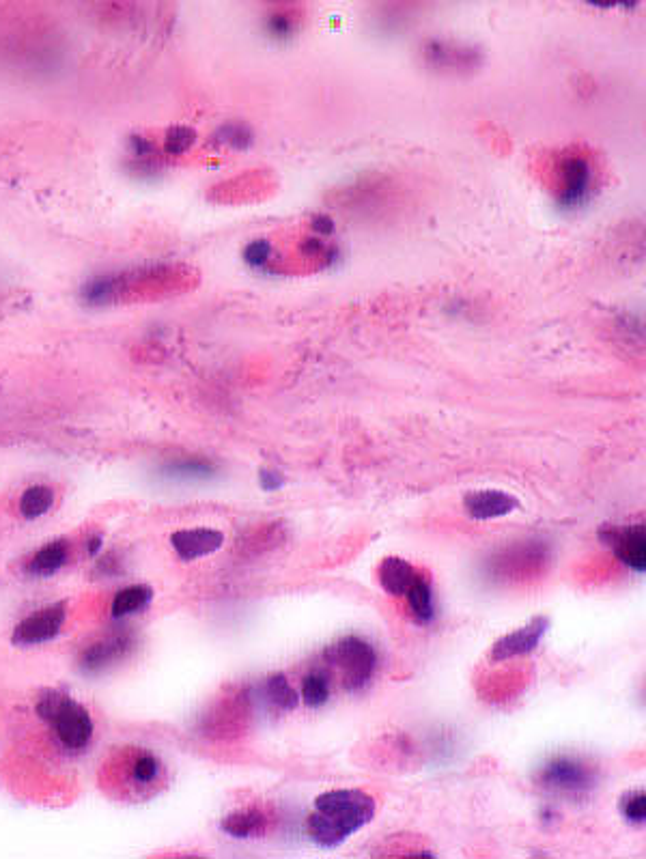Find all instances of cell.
<instances>
[{"instance_id":"24","label":"cell","mask_w":646,"mask_h":859,"mask_svg":"<svg viewBox=\"0 0 646 859\" xmlns=\"http://www.w3.org/2000/svg\"><path fill=\"white\" fill-rule=\"evenodd\" d=\"M302 698L308 707H321L330 698V687L328 681L321 674H308L302 683Z\"/></svg>"},{"instance_id":"17","label":"cell","mask_w":646,"mask_h":859,"mask_svg":"<svg viewBox=\"0 0 646 859\" xmlns=\"http://www.w3.org/2000/svg\"><path fill=\"white\" fill-rule=\"evenodd\" d=\"M162 776V765L156 754L147 750H134L128 763V780L136 788H149Z\"/></svg>"},{"instance_id":"11","label":"cell","mask_w":646,"mask_h":859,"mask_svg":"<svg viewBox=\"0 0 646 859\" xmlns=\"http://www.w3.org/2000/svg\"><path fill=\"white\" fill-rule=\"evenodd\" d=\"M130 649L132 636H128V633H117V636L91 644L89 649L80 655V668L84 672H102L112 664H117L125 653H130Z\"/></svg>"},{"instance_id":"7","label":"cell","mask_w":646,"mask_h":859,"mask_svg":"<svg viewBox=\"0 0 646 859\" xmlns=\"http://www.w3.org/2000/svg\"><path fill=\"white\" fill-rule=\"evenodd\" d=\"M423 56L431 67H438L442 72H468L481 65L479 50L446 39H427L423 44Z\"/></svg>"},{"instance_id":"20","label":"cell","mask_w":646,"mask_h":859,"mask_svg":"<svg viewBox=\"0 0 646 859\" xmlns=\"http://www.w3.org/2000/svg\"><path fill=\"white\" fill-rule=\"evenodd\" d=\"M407 601L418 623H431L433 621V595H431V584L425 580L423 575H416L414 582L407 590Z\"/></svg>"},{"instance_id":"3","label":"cell","mask_w":646,"mask_h":859,"mask_svg":"<svg viewBox=\"0 0 646 859\" xmlns=\"http://www.w3.org/2000/svg\"><path fill=\"white\" fill-rule=\"evenodd\" d=\"M323 659L343 672V683L349 692L367 687L377 666V653L373 646L356 636H347L330 644L323 651Z\"/></svg>"},{"instance_id":"14","label":"cell","mask_w":646,"mask_h":859,"mask_svg":"<svg viewBox=\"0 0 646 859\" xmlns=\"http://www.w3.org/2000/svg\"><path fill=\"white\" fill-rule=\"evenodd\" d=\"M268 819L259 810H240L222 821V829L233 838H261L268 832Z\"/></svg>"},{"instance_id":"26","label":"cell","mask_w":646,"mask_h":859,"mask_svg":"<svg viewBox=\"0 0 646 859\" xmlns=\"http://www.w3.org/2000/svg\"><path fill=\"white\" fill-rule=\"evenodd\" d=\"M196 134L188 128H173L171 132L166 134L164 140V151L168 156H179V153H186L192 145H194Z\"/></svg>"},{"instance_id":"6","label":"cell","mask_w":646,"mask_h":859,"mask_svg":"<svg viewBox=\"0 0 646 859\" xmlns=\"http://www.w3.org/2000/svg\"><path fill=\"white\" fill-rule=\"evenodd\" d=\"M65 618H67L65 603H54V605H48V608H41L33 614H28L16 627V631H13V642L20 646H33V644H44L48 640H54L63 629Z\"/></svg>"},{"instance_id":"25","label":"cell","mask_w":646,"mask_h":859,"mask_svg":"<svg viewBox=\"0 0 646 859\" xmlns=\"http://www.w3.org/2000/svg\"><path fill=\"white\" fill-rule=\"evenodd\" d=\"M621 812L629 823L642 825L646 821V795L644 791H634L623 797Z\"/></svg>"},{"instance_id":"1","label":"cell","mask_w":646,"mask_h":859,"mask_svg":"<svg viewBox=\"0 0 646 859\" xmlns=\"http://www.w3.org/2000/svg\"><path fill=\"white\" fill-rule=\"evenodd\" d=\"M375 801L358 788H339L315 799V812L308 816L306 834L319 847H336L360 827L373 821Z\"/></svg>"},{"instance_id":"23","label":"cell","mask_w":646,"mask_h":859,"mask_svg":"<svg viewBox=\"0 0 646 859\" xmlns=\"http://www.w3.org/2000/svg\"><path fill=\"white\" fill-rule=\"evenodd\" d=\"M166 472L171 476H181V478H209L216 472V468L205 459L190 457V459H179V461L168 463Z\"/></svg>"},{"instance_id":"13","label":"cell","mask_w":646,"mask_h":859,"mask_svg":"<svg viewBox=\"0 0 646 859\" xmlns=\"http://www.w3.org/2000/svg\"><path fill=\"white\" fill-rule=\"evenodd\" d=\"M414 577H416L414 567L403 558L392 556V558L382 560V565H379V584H382L386 593L395 595V597L407 595V590H410Z\"/></svg>"},{"instance_id":"10","label":"cell","mask_w":646,"mask_h":859,"mask_svg":"<svg viewBox=\"0 0 646 859\" xmlns=\"http://www.w3.org/2000/svg\"><path fill=\"white\" fill-rule=\"evenodd\" d=\"M171 543L181 560H199L218 552L224 543V534L214 528H190L175 532Z\"/></svg>"},{"instance_id":"19","label":"cell","mask_w":646,"mask_h":859,"mask_svg":"<svg viewBox=\"0 0 646 859\" xmlns=\"http://www.w3.org/2000/svg\"><path fill=\"white\" fill-rule=\"evenodd\" d=\"M302 24V9L293 5H278L272 13H268V31L276 39L293 37L300 31Z\"/></svg>"},{"instance_id":"21","label":"cell","mask_w":646,"mask_h":859,"mask_svg":"<svg viewBox=\"0 0 646 859\" xmlns=\"http://www.w3.org/2000/svg\"><path fill=\"white\" fill-rule=\"evenodd\" d=\"M54 504V491L46 485H33L28 487L20 496V513L26 519H37L46 515Z\"/></svg>"},{"instance_id":"28","label":"cell","mask_w":646,"mask_h":859,"mask_svg":"<svg viewBox=\"0 0 646 859\" xmlns=\"http://www.w3.org/2000/svg\"><path fill=\"white\" fill-rule=\"evenodd\" d=\"M261 485L265 489H276V487L283 485V476L276 474V472H270V470H263L261 472Z\"/></svg>"},{"instance_id":"15","label":"cell","mask_w":646,"mask_h":859,"mask_svg":"<svg viewBox=\"0 0 646 859\" xmlns=\"http://www.w3.org/2000/svg\"><path fill=\"white\" fill-rule=\"evenodd\" d=\"M220 188H222V199L224 196H229L231 192H237L240 196H237L235 201H257L263 194H270L274 190V179L268 173L255 171L250 175L237 177L229 183H222Z\"/></svg>"},{"instance_id":"18","label":"cell","mask_w":646,"mask_h":859,"mask_svg":"<svg viewBox=\"0 0 646 859\" xmlns=\"http://www.w3.org/2000/svg\"><path fill=\"white\" fill-rule=\"evenodd\" d=\"M153 599V590L149 586H130L123 588L121 593L112 599V610L110 614L115 618H125L138 614L149 608V603Z\"/></svg>"},{"instance_id":"12","label":"cell","mask_w":646,"mask_h":859,"mask_svg":"<svg viewBox=\"0 0 646 859\" xmlns=\"http://www.w3.org/2000/svg\"><path fill=\"white\" fill-rule=\"evenodd\" d=\"M517 509V498L498 489L472 491L466 496V511L472 519H496Z\"/></svg>"},{"instance_id":"16","label":"cell","mask_w":646,"mask_h":859,"mask_svg":"<svg viewBox=\"0 0 646 859\" xmlns=\"http://www.w3.org/2000/svg\"><path fill=\"white\" fill-rule=\"evenodd\" d=\"M69 558V545L67 541H52L44 545L39 552L28 562V573L35 577H50L56 571H61Z\"/></svg>"},{"instance_id":"29","label":"cell","mask_w":646,"mask_h":859,"mask_svg":"<svg viewBox=\"0 0 646 859\" xmlns=\"http://www.w3.org/2000/svg\"><path fill=\"white\" fill-rule=\"evenodd\" d=\"M100 552H102V539L97 537V539H93V541L89 543V554H91V556H97Z\"/></svg>"},{"instance_id":"8","label":"cell","mask_w":646,"mask_h":859,"mask_svg":"<svg viewBox=\"0 0 646 859\" xmlns=\"http://www.w3.org/2000/svg\"><path fill=\"white\" fill-rule=\"evenodd\" d=\"M541 780L545 786L558 788L565 793H586L595 786V773L588 769L580 760L573 758H556L547 763L541 771Z\"/></svg>"},{"instance_id":"9","label":"cell","mask_w":646,"mask_h":859,"mask_svg":"<svg viewBox=\"0 0 646 859\" xmlns=\"http://www.w3.org/2000/svg\"><path fill=\"white\" fill-rule=\"evenodd\" d=\"M547 629H550V621H547L545 616L532 618L526 627L507 633V636L500 638L494 646H491V653H489L491 661H507L513 657L532 653L539 646Z\"/></svg>"},{"instance_id":"27","label":"cell","mask_w":646,"mask_h":859,"mask_svg":"<svg viewBox=\"0 0 646 859\" xmlns=\"http://www.w3.org/2000/svg\"><path fill=\"white\" fill-rule=\"evenodd\" d=\"M218 140L222 145H231V147L240 149V147H246L250 143L252 134L242 123H229V125H224V128H220Z\"/></svg>"},{"instance_id":"4","label":"cell","mask_w":646,"mask_h":859,"mask_svg":"<svg viewBox=\"0 0 646 859\" xmlns=\"http://www.w3.org/2000/svg\"><path fill=\"white\" fill-rule=\"evenodd\" d=\"M552 179H554V192L558 201L573 207L586 201L588 192L593 188L595 171L593 164L584 153L567 151L563 156L556 158V164L552 168Z\"/></svg>"},{"instance_id":"5","label":"cell","mask_w":646,"mask_h":859,"mask_svg":"<svg viewBox=\"0 0 646 859\" xmlns=\"http://www.w3.org/2000/svg\"><path fill=\"white\" fill-rule=\"evenodd\" d=\"M601 541L606 543L614 556L629 569H646V530L644 526H606L599 530Z\"/></svg>"},{"instance_id":"22","label":"cell","mask_w":646,"mask_h":859,"mask_svg":"<svg viewBox=\"0 0 646 859\" xmlns=\"http://www.w3.org/2000/svg\"><path fill=\"white\" fill-rule=\"evenodd\" d=\"M265 692H268V698L276 707L291 711L298 707V694L296 689H293L287 681L285 674H274V677L268 679V687H265Z\"/></svg>"},{"instance_id":"2","label":"cell","mask_w":646,"mask_h":859,"mask_svg":"<svg viewBox=\"0 0 646 859\" xmlns=\"http://www.w3.org/2000/svg\"><path fill=\"white\" fill-rule=\"evenodd\" d=\"M37 715L48 722L56 739L69 752H80L93 739V720L87 707L61 692H46L37 702Z\"/></svg>"}]
</instances>
